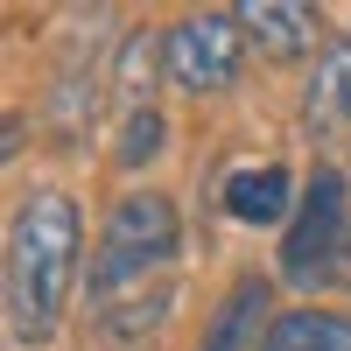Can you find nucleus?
<instances>
[{
	"instance_id": "1",
	"label": "nucleus",
	"mask_w": 351,
	"mask_h": 351,
	"mask_svg": "<svg viewBox=\"0 0 351 351\" xmlns=\"http://www.w3.org/2000/svg\"><path fill=\"white\" fill-rule=\"evenodd\" d=\"M77 246H84V225H77V204L64 190H36L14 211V232H8V316H14L21 344L56 337L71 281H77Z\"/></svg>"
},
{
	"instance_id": "2",
	"label": "nucleus",
	"mask_w": 351,
	"mask_h": 351,
	"mask_svg": "<svg viewBox=\"0 0 351 351\" xmlns=\"http://www.w3.org/2000/svg\"><path fill=\"white\" fill-rule=\"evenodd\" d=\"M169 253H176V204L155 197V190H134L120 211L106 218V239L92 253L99 316L120 309V302H141V295H162V288H148V274L169 267Z\"/></svg>"
},
{
	"instance_id": "3",
	"label": "nucleus",
	"mask_w": 351,
	"mask_h": 351,
	"mask_svg": "<svg viewBox=\"0 0 351 351\" xmlns=\"http://www.w3.org/2000/svg\"><path fill=\"white\" fill-rule=\"evenodd\" d=\"M344 246H351V211H344V176L337 169H316L309 190H302V211L281 239V274L295 288H316L344 267Z\"/></svg>"
},
{
	"instance_id": "4",
	"label": "nucleus",
	"mask_w": 351,
	"mask_h": 351,
	"mask_svg": "<svg viewBox=\"0 0 351 351\" xmlns=\"http://www.w3.org/2000/svg\"><path fill=\"white\" fill-rule=\"evenodd\" d=\"M239 56H246V28L232 8L225 14H190L162 36V64L183 92H225L239 77Z\"/></svg>"
},
{
	"instance_id": "5",
	"label": "nucleus",
	"mask_w": 351,
	"mask_h": 351,
	"mask_svg": "<svg viewBox=\"0 0 351 351\" xmlns=\"http://www.w3.org/2000/svg\"><path fill=\"white\" fill-rule=\"evenodd\" d=\"M232 14H239L246 43H260V56H274V64H295L316 43V8H302V0H239Z\"/></svg>"
},
{
	"instance_id": "6",
	"label": "nucleus",
	"mask_w": 351,
	"mask_h": 351,
	"mask_svg": "<svg viewBox=\"0 0 351 351\" xmlns=\"http://www.w3.org/2000/svg\"><path fill=\"white\" fill-rule=\"evenodd\" d=\"M302 120H309V141L324 134H344L351 127V36L330 43L309 71V92H302Z\"/></svg>"
},
{
	"instance_id": "7",
	"label": "nucleus",
	"mask_w": 351,
	"mask_h": 351,
	"mask_svg": "<svg viewBox=\"0 0 351 351\" xmlns=\"http://www.w3.org/2000/svg\"><path fill=\"white\" fill-rule=\"evenodd\" d=\"M260 316H267V281L246 274L239 288H232V302L211 316V330H204V351H260V344H267Z\"/></svg>"
},
{
	"instance_id": "8",
	"label": "nucleus",
	"mask_w": 351,
	"mask_h": 351,
	"mask_svg": "<svg viewBox=\"0 0 351 351\" xmlns=\"http://www.w3.org/2000/svg\"><path fill=\"white\" fill-rule=\"evenodd\" d=\"M288 197H295V176H288L281 162H267V169H239L225 183V211L239 225H274L288 211Z\"/></svg>"
},
{
	"instance_id": "9",
	"label": "nucleus",
	"mask_w": 351,
	"mask_h": 351,
	"mask_svg": "<svg viewBox=\"0 0 351 351\" xmlns=\"http://www.w3.org/2000/svg\"><path fill=\"white\" fill-rule=\"evenodd\" d=\"M260 351H351V316L344 309H288L267 324Z\"/></svg>"
},
{
	"instance_id": "10",
	"label": "nucleus",
	"mask_w": 351,
	"mask_h": 351,
	"mask_svg": "<svg viewBox=\"0 0 351 351\" xmlns=\"http://www.w3.org/2000/svg\"><path fill=\"white\" fill-rule=\"evenodd\" d=\"M155 148H162V112L155 106H134L127 112V134H120V162L134 169V162H148Z\"/></svg>"
},
{
	"instance_id": "11",
	"label": "nucleus",
	"mask_w": 351,
	"mask_h": 351,
	"mask_svg": "<svg viewBox=\"0 0 351 351\" xmlns=\"http://www.w3.org/2000/svg\"><path fill=\"white\" fill-rule=\"evenodd\" d=\"M344 274H351V267H344Z\"/></svg>"
}]
</instances>
